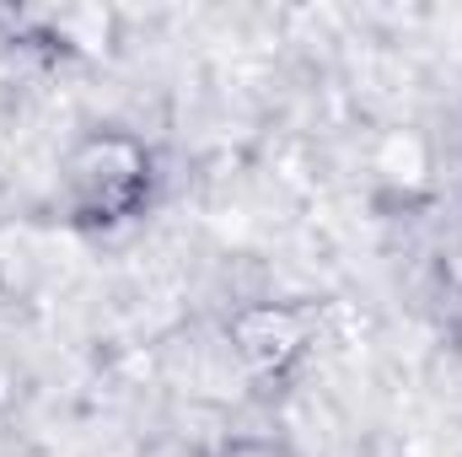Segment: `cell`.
<instances>
[{
  "instance_id": "cell-1",
  "label": "cell",
  "mask_w": 462,
  "mask_h": 457,
  "mask_svg": "<svg viewBox=\"0 0 462 457\" xmlns=\"http://www.w3.org/2000/svg\"><path fill=\"white\" fill-rule=\"evenodd\" d=\"M65 189H70V210L81 221H124L140 210L145 189H151V156L134 135H92L76 145L70 167H65Z\"/></svg>"
},
{
  "instance_id": "cell-2",
  "label": "cell",
  "mask_w": 462,
  "mask_h": 457,
  "mask_svg": "<svg viewBox=\"0 0 462 457\" xmlns=\"http://www.w3.org/2000/svg\"><path fill=\"white\" fill-rule=\"evenodd\" d=\"M307 334V312H285V307H253L236 318V340L242 355L258 360V366H285Z\"/></svg>"
}]
</instances>
